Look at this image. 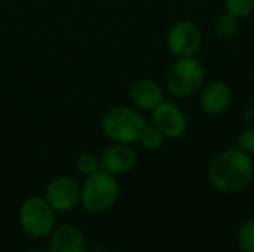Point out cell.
I'll return each instance as SVG.
<instances>
[{
  "instance_id": "6da1fadb",
  "label": "cell",
  "mask_w": 254,
  "mask_h": 252,
  "mask_svg": "<svg viewBox=\"0 0 254 252\" xmlns=\"http://www.w3.org/2000/svg\"><path fill=\"white\" fill-rule=\"evenodd\" d=\"M252 156L238 147L220 151L208 166V181L220 193H238L253 180Z\"/></svg>"
},
{
  "instance_id": "7a4b0ae2",
  "label": "cell",
  "mask_w": 254,
  "mask_h": 252,
  "mask_svg": "<svg viewBox=\"0 0 254 252\" xmlns=\"http://www.w3.org/2000/svg\"><path fill=\"white\" fill-rule=\"evenodd\" d=\"M144 128L146 120L143 114L138 108L129 105L113 107L101 119V131L112 143H137Z\"/></svg>"
},
{
  "instance_id": "3957f363",
  "label": "cell",
  "mask_w": 254,
  "mask_h": 252,
  "mask_svg": "<svg viewBox=\"0 0 254 252\" xmlns=\"http://www.w3.org/2000/svg\"><path fill=\"white\" fill-rule=\"evenodd\" d=\"M205 65L195 56L177 58L165 73V88L176 98H189L202 88Z\"/></svg>"
},
{
  "instance_id": "277c9868",
  "label": "cell",
  "mask_w": 254,
  "mask_h": 252,
  "mask_svg": "<svg viewBox=\"0 0 254 252\" xmlns=\"http://www.w3.org/2000/svg\"><path fill=\"white\" fill-rule=\"evenodd\" d=\"M119 198V184L115 175L100 169L86 177L80 189V203L92 214H100L112 208Z\"/></svg>"
},
{
  "instance_id": "5b68a950",
  "label": "cell",
  "mask_w": 254,
  "mask_h": 252,
  "mask_svg": "<svg viewBox=\"0 0 254 252\" xmlns=\"http://www.w3.org/2000/svg\"><path fill=\"white\" fill-rule=\"evenodd\" d=\"M19 223L28 236L34 239L45 238L52 232L55 223L54 209L46 202V199L30 198L22 203L19 209Z\"/></svg>"
},
{
  "instance_id": "8992f818",
  "label": "cell",
  "mask_w": 254,
  "mask_h": 252,
  "mask_svg": "<svg viewBox=\"0 0 254 252\" xmlns=\"http://www.w3.org/2000/svg\"><path fill=\"white\" fill-rule=\"evenodd\" d=\"M202 45V31L190 19L176 22L167 34V48L177 58L193 56Z\"/></svg>"
},
{
  "instance_id": "52a82bcc",
  "label": "cell",
  "mask_w": 254,
  "mask_h": 252,
  "mask_svg": "<svg viewBox=\"0 0 254 252\" xmlns=\"http://www.w3.org/2000/svg\"><path fill=\"white\" fill-rule=\"evenodd\" d=\"M152 125L170 140H179L188 131V119L182 108L173 101L165 100L152 110Z\"/></svg>"
},
{
  "instance_id": "ba28073f",
  "label": "cell",
  "mask_w": 254,
  "mask_h": 252,
  "mask_svg": "<svg viewBox=\"0 0 254 252\" xmlns=\"http://www.w3.org/2000/svg\"><path fill=\"white\" fill-rule=\"evenodd\" d=\"M45 199L54 211L67 212L80 202V187L71 177H57L46 187Z\"/></svg>"
},
{
  "instance_id": "9c48e42d",
  "label": "cell",
  "mask_w": 254,
  "mask_h": 252,
  "mask_svg": "<svg viewBox=\"0 0 254 252\" xmlns=\"http://www.w3.org/2000/svg\"><path fill=\"white\" fill-rule=\"evenodd\" d=\"M234 101L232 88L225 80H211L202 86L199 102L202 110L210 116L226 113Z\"/></svg>"
},
{
  "instance_id": "30bf717a",
  "label": "cell",
  "mask_w": 254,
  "mask_h": 252,
  "mask_svg": "<svg viewBox=\"0 0 254 252\" xmlns=\"http://www.w3.org/2000/svg\"><path fill=\"white\" fill-rule=\"evenodd\" d=\"M101 169L112 175H124L137 163V151L131 144L113 143L106 147L100 156Z\"/></svg>"
},
{
  "instance_id": "8fae6325",
  "label": "cell",
  "mask_w": 254,
  "mask_h": 252,
  "mask_svg": "<svg viewBox=\"0 0 254 252\" xmlns=\"http://www.w3.org/2000/svg\"><path fill=\"white\" fill-rule=\"evenodd\" d=\"M129 98L135 108L143 111L155 110L165 98L159 83L152 79H140L129 89Z\"/></svg>"
},
{
  "instance_id": "7c38bea8",
  "label": "cell",
  "mask_w": 254,
  "mask_h": 252,
  "mask_svg": "<svg viewBox=\"0 0 254 252\" xmlns=\"http://www.w3.org/2000/svg\"><path fill=\"white\" fill-rule=\"evenodd\" d=\"M85 239L79 229L74 226H61L58 227L51 238L49 252H83Z\"/></svg>"
},
{
  "instance_id": "4fadbf2b",
  "label": "cell",
  "mask_w": 254,
  "mask_h": 252,
  "mask_svg": "<svg viewBox=\"0 0 254 252\" xmlns=\"http://www.w3.org/2000/svg\"><path fill=\"white\" fill-rule=\"evenodd\" d=\"M238 30H240V19L228 12L220 15L214 22V33L217 37L223 40H229L235 37Z\"/></svg>"
},
{
  "instance_id": "5bb4252c",
  "label": "cell",
  "mask_w": 254,
  "mask_h": 252,
  "mask_svg": "<svg viewBox=\"0 0 254 252\" xmlns=\"http://www.w3.org/2000/svg\"><path fill=\"white\" fill-rule=\"evenodd\" d=\"M164 141H165V137H164L162 132H161L156 126H153V125H150V126L146 125V128L143 129V132H141V135H140V138H138V143H140L146 150H149V151H156V150H159V149L164 146Z\"/></svg>"
},
{
  "instance_id": "9a60e30c",
  "label": "cell",
  "mask_w": 254,
  "mask_h": 252,
  "mask_svg": "<svg viewBox=\"0 0 254 252\" xmlns=\"http://www.w3.org/2000/svg\"><path fill=\"white\" fill-rule=\"evenodd\" d=\"M76 166H77V171L85 175V177H89L95 172H98L101 169V160L98 156H95L94 153L91 151H83L77 156L76 159Z\"/></svg>"
},
{
  "instance_id": "2e32d148",
  "label": "cell",
  "mask_w": 254,
  "mask_h": 252,
  "mask_svg": "<svg viewBox=\"0 0 254 252\" xmlns=\"http://www.w3.org/2000/svg\"><path fill=\"white\" fill-rule=\"evenodd\" d=\"M237 244L241 252H254V218L241 224L237 233Z\"/></svg>"
},
{
  "instance_id": "e0dca14e",
  "label": "cell",
  "mask_w": 254,
  "mask_h": 252,
  "mask_svg": "<svg viewBox=\"0 0 254 252\" xmlns=\"http://www.w3.org/2000/svg\"><path fill=\"white\" fill-rule=\"evenodd\" d=\"M223 4L226 12L238 19L247 18L254 12V0H223Z\"/></svg>"
},
{
  "instance_id": "ac0fdd59",
  "label": "cell",
  "mask_w": 254,
  "mask_h": 252,
  "mask_svg": "<svg viewBox=\"0 0 254 252\" xmlns=\"http://www.w3.org/2000/svg\"><path fill=\"white\" fill-rule=\"evenodd\" d=\"M237 147L243 150L244 153H247L249 156H254V126L243 131L238 135Z\"/></svg>"
},
{
  "instance_id": "d6986e66",
  "label": "cell",
  "mask_w": 254,
  "mask_h": 252,
  "mask_svg": "<svg viewBox=\"0 0 254 252\" xmlns=\"http://www.w3.org/2000/svg\"><path fill=\"white\" fill-rule=\"evenodd\" d=\"M27 252H43V251H39V250H31V251H27Z\"/></svg>"
}]
</instances>
